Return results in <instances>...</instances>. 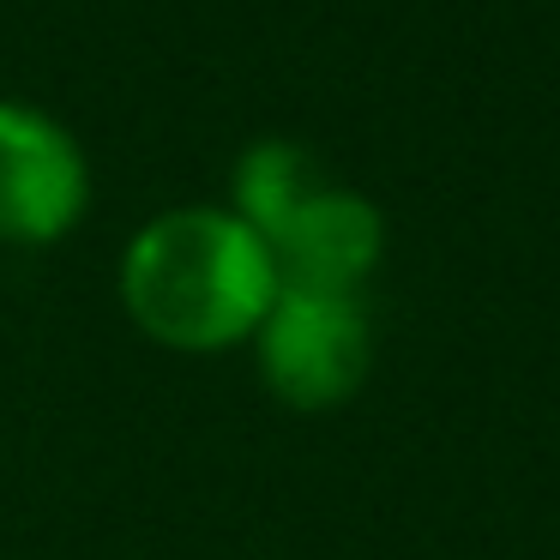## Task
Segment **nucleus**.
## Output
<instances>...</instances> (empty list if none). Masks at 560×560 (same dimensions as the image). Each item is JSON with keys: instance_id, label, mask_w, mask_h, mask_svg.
<instances>
[{"instance_id": "39448f33", "label": "nucleus", "mask_w": 560, "mask_h": 560, "mask_svg": "<svg viewBox=\"0 0 560 560\" xmlns=\"http://www.w3.org/2000/svg\"><path fill=\"white\" fill-rule=\"evenodd\" d=\"M319 187L326 182H319L314 158H307L302 145L259 139V145L242 151V163H235V218L271 242V235L290 223V211L302 206V199H314Z\"/></svg>"}, {"instance_id": "f257e3e1", "label": "nucleus", "mask_w": 560, "mask_h": 560, "mask_svg": "<svg viewBox=\"0 0 560 560\" xmlns=\"http://www.w3.org/2000/svg\"><path fill=\"white\" fill-rule=\"evenodd\" d=\"M121 295L139 331L170 350H230L259 331L283 283L266 235L235 211H163L127 247Z\"/></svg>"}, {"instance_id": "20e7f679", "label": "nucleus", "mask_w": 560, "mask_h": 560, "mask_svg": "<svg viewBox=\"0 0 560 560\" xmlns=\"http://www.w3.org/2000/svg\"><path fill=\"white\" fill-rule=\"evenodd\" d=\"M266 247H271V259H278L283 290L362 295L368 271L386 254V218H380L362 194L319 187L314 199H302V206L290 211V223H283Z\"/></svg>"}, {"instance_id": "7ed1b4c3", "label": "nucleus", "mask_w": 560, "mask_h": 560, "mask_svg": "<svg viewBox=\"0 0 560 560\" xmlns=\"http://www.w3.org/2000/svg\"><path fill=\"white\" fill-rule=\"evenodd\" d=\"M91 199L73 133L31 103H0V242H61Z\"/></svg>"}, {"instance_id": "f03ea898", "label": "nucleus", "mask_w": 560, "mask_h": 560, "mask_svg": "<svg viewBox=\"0 0 560 560\" xmlns=\"http://www.w3.org/2000/svg\"><path fill=\"white\" fill-rule=\"evenodd\" d=\"M254 338L266 386L290 410H331V404L355 398V386L368 380V362H374V331H368L362 295L283 290Z\"/></svg>"}]
</instances>
